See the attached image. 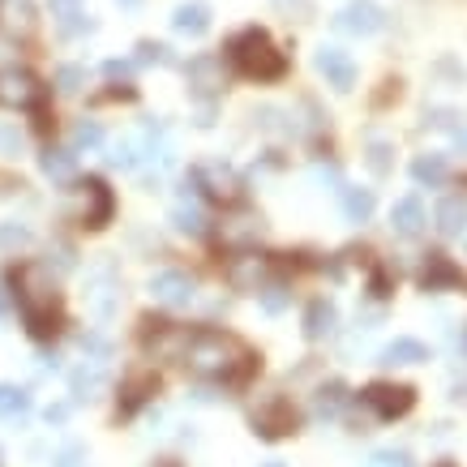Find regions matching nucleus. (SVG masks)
Segmentation results:
<instances>
[{
    "label": "nucleus",
    "mask_w": 467,
    "mask_h": 467,
    "mask_svg": "<svg viewBox=\"0 0 467 467\" xmlns=\"http://www.w3.org/2000/svg\"><path fill=\"white\" fill-rule=\"evenodd\" d=\"M180 365H189L194 377L202 382H219V386H245L257 369H262V356H257L245 339H236L232 331H214V326H197L185 339L180 351Z\"/></svg>",
    "instance_id": "f257e3e1"
},
{
    "label": "nucleus",
    "mask_w": 467,
    "mask_h": 467,
    "mask_svg": "<svg viewBox=\"0 0 467 467\" xmlns=\"http://www.w3.org/2000/svg\"><path fill=\"white\" fill-rule=\"evenodd\" d=\"M9 288H13V300H18L30 339L48 343L60 331V292H56V283L48 279V266H39V262L13 266L9 271Z\"/></svg>",
    "instance_id": "f03ea898"
},
{
    "label": "nucleus",
    "mask_w": 467,
    "mask_h": 467,
    "mask_svg": "<svg viewBox=\"0 0 467 467\" xmlns=\"http://www.w3.org/2000/svg\"><path fill=\"white\" fill-rule=\"evenodd\" d=\"M228 60L236 65V74H245V78H254V82H279L288 74V56L274 48V39L262 26H245L240 35H232Z\"/></svg>",
    "instance_id": "7ed1b4c3"
},
{
    "label": "nucleus",
    "mask_w": 467,
    "mask_h": 467,
    "mask_svg": "<svg viewBox=\"0 0 467 467\" xmlns=\"http://www.w3.org/2000/svg\"><path fill=\"white\" fill-rule=\"evenodd\" d=\"M360 403H365L377 420H403V416L416 408V386L377 377V382H369V386L360 390Z\"/></svg>",
    "instance_id": "20e7f679"
},
{
    "label": "nucleus",
    "mask_w": 467,
    "mask_h": 467,
    "mask_svg": "<svg viewBox=\"0 0 467 467\" xmlns=\"http://www.w3.org/2000/svg\"><path fill=\"white\" fill-rule=\"evenodd\" d=\"M249 425H254V433L262 437V442H279V437H292L296 425H300V416H296L292 399H283V394H266V399L254 408Z\"/></svg>",
    "instance_id": "39448f33"
},
{
    "label": "nucleus",
    "mask_w": 467,
    "mask_h": 467,
    "mask_svg": "<svg viewBox=\"0 0 467 467\" xmlns=\"http://www.w3.org/2000/svg\"><path fill=\"white\" fill-rule=\"evenodd\" d=\"M78 223L86 228V232H103L108 223H112V214H117V197H112V189L99 180V176H86V180H78Z\"/></svg>",
    "instance_id": "423d86ee"
},
{
    "label": "nucleus",
    "mask_w": 467,
    "mask_h": 467,
    "mask_svg": "<svg viewBox=\"0 0 467 467\" xmlns=\"http://www.w3.org/2000/svg\"><path fill=\"white\" fill-rule=\"evenodd\" d=\"M416 283H420V292H467V274H463V266H454V257L437 254V249L420 257Z\"/></svg>",
    "instance_id": "0eeeda50"
},
{
    "label": "nucleus",
    "mask_w": 467,
    "mask_h": 467,
    "mask_svg": "<svg viewBox=\"0 0 467 467\" xmlns=\"http://www.w3.org/2000/svg\"><path fill=\"white\" fill-rule=\"evenodd\" d=\"M185 339H189V331H185V326H176V322H168V317H142V348L151 351V356L180 360Z\"/></svg>",
    "instance_id": "6e6552de"
},
{
    "label": "nucleus",
    "mask_w": 467,
    "mask_h": 467,
    "mask_svg": "<svg viewBox=\"0 0 467 467\" xmlns=\"http://www.w3.org/2000/svg\"><path fill=\"white\" fill-rule=\"evenodd\" d=\"M313 69L326 78V86H334L339 95H348L351 86H356V60L343 52V48H334V43H322L317 52H313Z\"/></svg>",
    "instance_id": "1a4fd4ad"
},
{
    "label": "nucleus",
    "mask_w": 467,
    "mask_h": 467,
    "mask_svg": "<svg viewBox=\"0 0 467 467\" xmlns=\"http://www.w3.org/2000/svg\"><path fill=\"white\" fill-rule=\"evenodd\" d=\"M382 26H386V13L373 0H348L334 13V30H343V35H377Z\"/></svg>",
    "instance_id": "9d476101"
},
{
    "label": "nucleus",
    "mask_w": 467,
    "mask_h": 467,
    "mask_svg": "<svg viewBox=\"0 0 467 467\" xmlns=\"http://www.w3.org/2000/svg\"><path fill=\"white\" fill-rule=\"evenodd\" d=\"M151 296L159 305H168V309H189L197 300V283L185 271H159L151 279Z\"/></svg>",
    "instance_id": "9b49d317"
},
{
    "label": "nucleus",
    "mask_w": 467,
    "mask_h": 467,
    "mask_svg": "<svg viewBox=\"0 0 467 467\" xmlns=\"http://www.w3.org/2000/svg\"><path fill=\"white\" fill-rule=\"evenodd\" d=\"M43 103V86L26 69H4L0 74V108H35Z\"/></svg>",
    "instance_id": "f8f14e48"
},
{
    "label": "nucleus",
    "mask_w": 467,
    "mask_h": 467,
    "mask_svg": "<svg viewBox=\"0 0 467 467\" xmlns=\"http://www.w3.org/2000/svg\"><path fill=\"white\" fill-rule=\"evenodd\" d=\"M91 292H86V305L95 309V317H112L117 313V305H120V283H117V271L112 266H99L95 274H91V283H86Z\"/></svg>",
    "instance_id": "ddd939ff"
},
{
    "label": "nucleus",
    "mask_w": 467,
    "mask_h": 467,
    "mask_svg": "<svg viewBox=\"0 0 467 467\" xmlns=\"http://www.w3.org/2000/svg\"><path fill=\"white\" fill-rule=\"evenodd\" d=\"M266 274H271V257L262 254H240L228 262V283L236 292H257L266 283Z\"/></svg>",
    "instance_id": "4468645a"
},
{
    "label": "nucleus",
    "mask_w": 467,
    "mask_h": 467,
    "mask_svg": "<svg viewBox=\"0 0 467 467\" xmlns=\"http://www.w3.org/2000/svg\"><path fill=\"white\" fill-rule=\"evenodd\" d=\"M334 326H339V305H334V300L317 296V300H309V305H305L300 331H305V339H309V343H322V339H331Z\"/></svg>",
    "instance_id": "2eb2a0df"
},
{
    "label": "nucleus",
    "mask_w": 467,
    "mask_h": 467,
    "mask_svg": "<svg viewBox=\"0 0 467 467\" xmlns=\"http://www.w3.org/2000/svg\"><path fill=\"white\" fill-rule=\"evenodd\" d=\"M433 228L446 236V240H463L467 236V197L463 194H446L433 206Z\"/></svg>",
    "instance_id": "dca6fc26"
},
{
    "label": "nucleus",
    "mask_w": 467,
    "mask_h": 467,
    "mask_svg": "<svg viewBox=\"0 0 467 467\" xmlns=\"http://www.w3.org/2000/svg\"><path fill=\"white\" fill-rule=\"evenodd\" d=\"M390 228H394V236H408V240H416V236L428 228V214H425V202L416 194L399 197L394 206H390Z\"/></svg>",
    "instance_id": "f3484780"
},
{
    "label": "nucleus",
    "mask_w": 467,
    "mask_h": 467,
    "mask_svg": "<svg viewBox=\"0 0 467 467\" xmlns=\"http://www.w3.org/2000/svg\"><path fill=\"white\" fill-rule=\"evenodd\" d=\"M0 30L9 39L35 35V4L30 0H0Z\"/></svg>",
    "instance_id": "a211bd4d"
},
{
    "label": "nucleus",
    "mask_w": 467,
    "mask_h": 467,
    "mask_svg": "<svg viewBox=\"0 0 467 467\" xmlns=\"http://www.w3.org/2000/svg\"><path fill=\"white\" fill-rule=\"evenodd\" d=\"M155 390H159L155 373H137V377H129V382L120 386V416H125V420H129V416H137V411L155 399Z\"/></svg>",
    "instance_id": "6ab92c4d"
},
{
    "label": "nucleus",
    "mask_w": 467,
    "mask_h": 467,
    "mask_svg": "<svg viewBox=\"0 0 467 467\" xmlns=\"http://www.w3.org/2000/svg\"><path fill=\"white\" fill-rule=\"evenodd\" d=\"M189 86H194V95H214L219 86H223V60L211 56V52H202V56L189 60Z\"/></svg>",
    "instance_id": "aec40b11"
},
{
    "label": "nucleus",
    "mask_w": 467,
    "mask_h": 467,
    "mask_svg": "<svg viewBox=\"0 0 467 467\" xmlns=\"http://www.w3.org/2000/svg\"><path fill=\"white\" fill-rule=\"evenodd\" d=\"M172 30L176 35H206L211 30V4H202V0H185V4H176L172 9Z\"/></svg>",
    "instance_id": "412c9836"
},
{
    "label": "nucleus",
    "mask_w": 467,
    "mask_h": 467,
    "mask_svg": "<svg viewBox=\"0 0 467 467\" xmlns=\"http://www.w3.org/2000/svg\"><path fill=\"white\" fill-rule=\"evenodd\" d=\"M348 403H351V390H348V382H339V377L322 382V386H317V394H313V411H317L322 420L343 416V408H348Z\"/></svg>",
    "instance_id": "4be33fe9"
},
{
    "label": "nucleus",
    "mask_w": 467,
    "mask_h": 467,
    "mask_svg": "<svg viewBox=\"0 0 467 467\" xmlns=\"http://www.w3.org/2000/svg\"><path fill=\"white\" fill-rule=\"evenodd\" d=\"M69 390H74V399H99L103 390H108V369H103V360H91V365H82V369L69 373Z\"/></svg>",
    "instance_id": "5701e85b"
},
{
    "label": "nucleus",
    "mask_w": 467,
    "mask_h": 467,
    "mask_svg": "<svg viewBox=\"0 0 467 467\" xmlns=\"http://www.w3.org/2000/svg\"><path fill=\"white\" fill-rule=\"evenodd\" d=\"M411 180H416V185H425V189H442V185L450 180L446 155H437V151H428V155H416V159H411Z\"/></svg>",
    "instance_id": "b1692460"
},
{
    "label": "nucleus",
    "mask_w": 467,
    "mask_h": 467,
    "mask_svg": "<svg viewBox=\"0 0 467 467\" xmlns=\"http://www.w3.org/2000/svg\"><path fill=\"white\" fill-rule=\"evenodd\" d=\"M425 360H433V351L420 339H408V334L382 348V365H425Z\"/></svg>",
    "instance_id": "393cba45"
},
{
    "label": "nucleus",
    "mask_w": 467,
    "mask_h": 467,
    "mask_svg": "<svg viewBox=\"0 0 467 467\" xmlns=\"http://www.w3.org/2000/svg\"><path fill=\"white\" fill-rule=\"evenodd\" d=\"M48 9H52V18L65 35H82V30H91V22H86V4L82 0H48Z\"/></svg>",
    "instance_id": "a878e982"
},
{
    "label": "nucleus",
    "mask_w": 467,
    "mask_h": 467,
    "mask_svg": "<svg viewBox=\"0 0 467 467\" xmlns=\"http://www.w3.org/2000/svg\"><path fill=\"white\" fill-rule=\"evenodd\" d=\"M339 194H343V214H348V223H369L373 211H377V197H373V189L343 185Z\"/></svg>",
    "instance_id": "bb28decb"
},
{
    "label": "nucleus",
    "mask_w": 467,
    "mask_h": 467,
    "mask_svg": "<svg viewBox=\"0 0 467 467\" xmlns=\"http://www.w3.org/2000/svg\"><path fill=\"white\" fill-rule=\"evenodd\" d=\"M39 168L52 180H74V172H78V155L69 151V146H48L39 155Z\"/></svg>",
    "instance_id": "cd10ccee"
},
{
    "label": "nucleus",
    "mask_w": 467,
    "mask_h": 467,
    "mask_svg": "<svg viewBox=\"0 0 467 467\" xmlns=\"http://www.w3.org/2000/svg\"><path fill=\"white\" fill-rule=\"evenodd\" d=\"M30 411V390L13 386V382H0V416L4 420H22Z\"/></svg>",
    "instance_id": "c85d7f7f"
},
{
    "label": "nucleus",
    "mask_w": 467,
    "mask_h": 467,
    "mask_svg": "<svg viewBox=\"0 0 467 467\" xmlns=\"http://www.w3.org/2000/svg\"><path fill=\"white\" fill-rule=\"evenodd\" d=\"M172 228L185 236H206L211 232V223H206V214L197 211V206H176L172 211Z\"/></svg>",
    "instance_id": "c756f323"
},
{
    "label": "nucleus",
    "mask_w": 467,
    "mask_h": 467,
    "mask_svg": "<svg viewBox=\"0 0 467 467\" xmlns=\"http://www.w3.org/2000/svg\"><path fill=\"white\" fill-rule=\"evenodd\" d=\"M254 296L262 300V309H266V313H283V309H288V300H292V292H288L283 283H262Z\"/></svg>",
    "instance_id": "7c9ffc66"
},
{
    "label": "nucleus",
    "mask_w": 467,
    "mask_h": 467,
    "mask_svg": "<svg viewBox=\"0 0 467 467\" xmlns=\"http://www.w3.org/2000/svg\"><path fill=\"white\" fill-rule=\"evenodd\" d=\"M108 163L120 168V172H134L137 168V142H112V146H108Z\"/></svg>",
    "instance_id": "2f4dec72"
},
{
    "label": "nucleus",
    "mask_w": 467,
    "mask_h": 467,
    "mask_svg": "<svg viewBox=\"0 0 467 467\" xmlns=\"http://www.w3.org/2000/svg\"><path fill=\"white\" fill-rule=\"evenodd\" d=\"M137 65H172V48L155 39H142L137 43Z\"/></svg>",
    "instance_id": "473e14b6"
},
{
    "label": "nucleus",
    "mask_w": 467,
    "mask_h": 467,
    "mask_svg": "<svg viewBox=\"0 0 467 467\" xmlns=\"http://www.w3.org/2000/svg\"><path fill=\"white\" fill-rule=\"evenodd\" d=\"M74 146H78V151H95V146H103V129H99V120H82L78 129H74Z\"/></svg>",
    "instance_id": "72a5a7b5"
},
{
    "label": "nucleus",
    "mask_w": 467,
    "mask_h": 467,
    "mask_svg": "<svg viewBox=\"0 0 467 467\" xmlns=\"http://www.w3.org/2000/svg\"><path fill=\"white\" fill-rule=\"evenodd\" d=\"M369 467H416V463H411L408 450L386 446V450H373V454H369Z\"/></svg>",
    "instance_id": "f704fd0d"
},
{
    "label": "nucleus",
    "mask_w": 467,
    "mask_h": 467,
    "mask_svg": "<svg viewBox=\"0 0 467 467\" xmlns=\"http://www.w3.org/2000/svg\"><path fill=\"white\" fill-rule=\"evenodd\" d=\"M390 292H394V274H390L386 266H373V274H369V296H373V300H386Z\"/></svg>",
    "instance_id": "c9c22d12"
},
{
    "label": "nucleus",
    "mask_w": 467,
    "mask_h": 467,
    "mask_svg": "<svg viewBox=\"0 0 467 467\" xmlns=\"http://www.w3.org/2000/svg\"><path fill=\"white\" fill-rule=\"evenodd\" d=\"M274 9H279L283 18H296V22L313 18V0H274Z\"/></svg>",
    "instance_id": "e433bc0d"
},
{
    "label": "nucleus",
    "mask_w": 467,
    "mask_h": 467,
    "mask_svg": "<svg viewBox=\"0 0 467 467\" xmlns=\"http://www.w3.org/2000/svg\"><path fill=\"white\" fill-rule=\"evenodd\" d=\"M369 168H373V176H390V146L386 142H369Z\"/></svg>",
    "instance_id": "4c0bfd02"
},
{
    "label": "nucleus",
    "mask_w": 467,
    "mask_h": 467,
    "mask_svg": "<svg viewBox=\"0 0 467 467\" xmlns=\"http://www.w3.org/2000/svg\"><path fill=\"white\" fill-rule=\"evenodd\" d=\"M0 155H4V159H18V155H22V134H18V125H0Z\"/></svg>",
    "instance_id": "58836bf2"
},
{
    "label": "nucleus",
    "mask_w": 467,
    "mask_h": 467,
    "mask_svg": "<svg viewBox=\"0 0 467 467\" xmlns=\"http://www.w3.org/2000/svg\"><path fill=\"white\" fill-rule=\"evenodd\" d=\"M82 82H86V74H82L78 65H65V69L56 74V86L65 91V95H78V91H82Z\"/></svg>",
    "instance_id": "ea45409f"
},
{
    "label": "nucleus",
    "mask_w": 467,
    "mask_h": 467,
    "mask_svg": "<svg viewBox=\"0 0 467 467\" xmlns=\"http://www.w3.org/2000/svg\"><path fill=\"white\" fill-rule=\"evenodd\" d=\"M0 245H4V249H13V245H30V232H26V228H22V223H4V228H0Z\"/></svg>",
    "instance_id": "a19ab883"
},
{
    "label": "nucleus",
    "mask_w": 467,
    "mask_h": 467,
    "mask_svg": "<svg viewBox=\"0 0 467 467\" xmlns=\"http://www.w3.org/2000/svg\"><path fill=\"white\" fill-rule=\"evenodd\" d=\"M82 351H91L95 360H108V356H112L108 339H99V334H82Z\"/></svg>",
    "instance_id": "79ce46f5"
},
{
    "label": "nucleus",
    "mask_w": 467,
    "mask_h": 467,
    "mask_svg": "<svg viewBox=\"0 0 467 467\" xmlns=\"http://www.w3.org/2000/svg\"><path fill=\"white\" fill-rule=\"evenodd\" d=\"M134 69H137V60H108V65H103L108 78H129Z\"/></svg>",
    "instance_id": "37998d69"
},
{
    "label": "nucleus",
    "mask_w": 467,
    "mask_h": 467,
    "mask_svg": "<svg viewBox=\"0 0 467 467\" xmlns=\"http://www.w3.org/2000/svg\"><path fill=\"white\" fill-rule=\"evenodd\" d=\"M313 176H317V180H331V185H343V176H339L334 163H326V168H313Z\"/></svg>",
    "instance_id": "c03bdc74"
},
{
    "label": "nucleus",
    "mask_w": 467,
    "mask_h": 467,
    "mask_svg": "<svg viewBox=\"0 0 467 467\" xmlns=\"http://www.w3.org/2000/svg\"><path fill=\"white\" fill-rule=\"evenodd\" d=\"M78 463H82V450H78V446H69V450H65V454L56 459V467H78Z\"/></svg>",
    "instance_id": "a18cd8bd"
},
{
    "label": "nucleus",
    "mask_w": 467,
    "mask_h": 467,
    "mask_svg": "<svg viewBox=\"0 0 467 467\" xmlns=\"http://www.w3.org/2000/svg\"><path fill=\"white\" fill-rule=\"evenodd\" d=\"M69 416V408H48V425H60Z\"/></svg>",
    "instance_id": "49530a36"
},
{
    "label": "nucleus",
    "mask_w": 467,
    "mask_h": 467,
    "mask_svg": "<svg viewBox=\"0 0 467 467\" xmlns=\"http://www.w3.org/2000/svg\"><path fill=\"white\" fill-rule=\"evenodd\" d=\"M155 467H180V463H176V459H159Z\"/></svg>",
    "instance_id": "de8ad7c7"
},
{
    "label": "nucleus",
    "mask_w": 467,
    "mask_h": 467,
    "mask_svg": "<svg viewBox=\"0 0 467 467\" xmlns=\"http://www.w3.org/2000/svg\"><path fill=\"white\" fill-rule=\"evenodd\" d=\"M433 467H459V463H454V459H442V463H433Z\"/></svg>",
    "instance_id": "09e8293b"
},
{
    "label": "nucleus",
    "mask_w": 467,
    "mask_h": 467,
    "mask_svg": "<svg viewBox=\"0 0 467 467\" xmlns=\"http://www.w3.org/2000/svg\"><path fill=\"white\" fill-rule=\"evenodd\" d=\"M4 309H9V300H4V296H0V313H4Z\"/></svg>",
    "instance_id": "8fccbe9b"
},
{
    "label": "nucleus",
    "mask_w": 467,
    "mask_h": 467,
    "mask_svg": "<svg viewBox=\"0 0 467 467\" xmlns=\"http://www.w3.org/2000/svg\"><path fill=\"white\" fill-rule=\"evenodd\" d=\"M120 4H137V0H120Z\"/></svg>",
    "instance_id": "3c124183"
},
{
    "label": "nucleus",
    "mask_w": 467,
    "mask_h": 467,
    "mask_svg": "<svg viewBox=\"0 0 467 467\" xmlns=\"http://www.w3.org/2000/svg\"><path fill=\"white\" fill-rule=\"evenodd\" d=\"M266 467H283V463H266Z\"/></svg>",
    "instance_id": "603ef678"
}]
</instances>
